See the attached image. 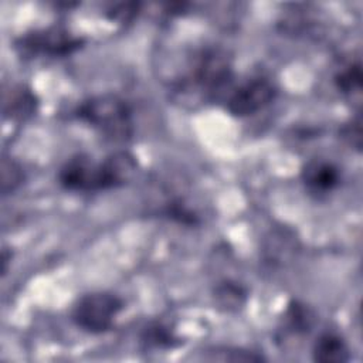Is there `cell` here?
Instances as JSON below:
<instances>
[{
    "label": "cell",
    "instance_id": "6da1fadb",
    "mask_svg": "<svg viewBox=\"0 0 363 363\" xmlns=\"http://www.w3.org/2000/svg\"><path fill=\"white\" fill-rule=\"evenodd\" d=\"M233 79L230 54L218 47H206L193 57L187 74L176 84L174 92L179 96H193V101L213 102L230 92Z\"/></svg>",
    "mask_w": 363,
    "mask_h": 363
},
{
    "label": "cell",
    "instance_id": "7a4b0ae2",
    "mask_svg": "<svg viewBox=\"0 0 363 363\" xmlns=\"http://www.w3.org/2000/svg\"><path fill=\"white\" fill-rule=\"evenodd\" d=\"M74 116L109 142L123 143L133 135L132 108L113 94L95 95L81 101L74 109Z\"/></svg>",
    "mask_w": 363,
    "mask_h": 363
},
{
    "label": "cell",
    "instance_id": "3957f363",
    "mask_svg": "<svg viewBox=\"0 0 363 363\" xmlns=\"http://www.w3.org/2000/svg\"><path fill=\"white\" fill-rule=\"evenodd\" d=\"M123 301L111 292H91L79 296L71 308V320L84 332L99 335L112 329Z\"/></svg>",
    "mask_w": 363,
    "mask_h": 363
},
{
    "label": "cell",
    "instance_id": "277c9868",
    "mask_svg": "<svg viewBox=\"0 0 363 363\" xmlns=\"http://www.w3.org/2000/svg\"><path fill=\"white\" fill-rule=\"evenodd\" d=\"M84 43L82 37L74 35L62 27L52 26L23 34L16 41V50L24 58H62L78 51Z\"/></svg>",
    "mask_w": 363,
    "mask_h": 363
},
{
    "label": "cell",
    "instance_id": "5b68a950",
    "mask_svg": "<svg viewBox=\"0 0 363 363\" xmlns=\"http://www.w3.org/2000/svg\"><path fill=\"white\" fill-rule=\"evenodd\" d=\"M57 180L64 190L75 193L108 190L102 160L95 162L88 153H75L69 156L58 169Z\"/></svg>",
    "mask_w": 363,
    "mask_h": 363
},
{
    "label": "cell",
    "instance_id": "8992f818",
    "mask_svg": "<svg viewBox=\"0 0 363 363\" xmlns=\"http://www.w3.org/2000/svg\"><path fill=\"white\" fill-rule=\"evenodd\" d=\"M275 84L267 77H252L238 86L231 88L224 104L230 115L245 118L267 108L277 96Z\"/></svg>",
    "mask_w": 363,
    "mask_h": 363
},
{
    "label": "cell",
    "instance_id": "52a82bcc",
    "mask_svg": "<svg viewBox=\"0 0 363 363\" xmlns=\"http://www.w3.org/2000/svg\"><path fill=\"white\" fill-rule=\"evenodd\" d=\"M299 250L301 242L294 230L285 225L272 227L262 240L261 261L268 269L277 271L289 265Z\"/></svg>",
    "mask_w": 363,
    "mask_h": 363
},
{
    "label": "cell",
    "instance_id": "ba28073f",
    "mask_svg": "<svg viewBox=\"0 0 363 363\" xmlns=\"http://www.w3.org/2000/svg\"><path fill=\"white\" fill-rule=\"evenodd\" d=\"M301 182L309 196L315 199H325L340 186L342 172L332 160L313 157L302 166Z\"/></svg>",
    "mask_w": 363,
    "mask_h": 363
},
{
    "label": "cell",
    "instance_id": "9c48e42d",
    "mask_svg": "<svg viewBox=\"0 0 363 363\" xmlns=\"http://www.w3.org/2000/svg\"><path fill=\"white\" fill-rule=\"evenodd\" d=\"M316 323V313L311 306L301 301H291L282 315L279 332L282 337L305 336Z\"/></svg>",
    "mask_w": 363,
    "mask_h": 363
},
{
    "label": "cell",
    "instance_id": "30bf717a",
    "mask_svg": "<svg viewBox=\"0 0 363 363\" xmlns=\"http://www.w3.org/2000/svg\"><path fill=\"white\" fill-rule=\"evenodd\" d=\"M109 190L126 186L138 172V160L128 150H116L102 160Z\"/></svg>",
    "mask_w": 363,
    "mask_h": 363
},
{
    "label": "cell",
    "instance_id": "8fae6325",
    "mask_svg": "<svg viewBox=\"0 0 363 363\" xmlns=\"http://www.w3.org/2000/svg\"><path fill=\"white\" fill-rule=\"evenodd\" d=\"M312 357L320 363H345L350 360V349L339 333L328 330L313 342Z\"/></svg>",
    "mask_w": 363,
    "mask_h": 363
},
{
    "label": "cell",
    "instance_id": "7c38bea8",
    "mask_svg": "<svg viewBox=\"0 0 363 363\" xmlns=\"http://www.w3.org/2000/svg\"><path fill=\"white\" fill-rule=\"evenodd\" d=\"M37 105V96L30 88L24 85L13 86L4 95V116L14 121H24L33 116Z\"/></svg>",
    "mask_w": 363,
    "mask_h": 363
},
{
    "label": "cell",
    "instance_id": "4fadbf2b",
    "mask_svg": "<svg viewBox=\"0 0 363 363\" xmlns=\"http://www.w3.org/2000/svg\"><path fill=\"white\" fill-rule=\"evenodd\" d=\"M247 298V288L233 279H224L213 289V301L216 308L225 313L238 312L245 305Z\"/></svg>",
    "mask_w": 363,
    "mask_h": 363
},
{
    "label": "cell",
    "instance_id": "5bb4252c",
    "mask_svg": "<svg viewBox=\"0 0 363 363\" xmlns=\"http://www.w3.org/2000/svg\"><path fill=\"white\" fill-rule=\"evenodd\" d=\"M139 342L145 350H167L179 346L180 337L176 336L169 325L160 320H153L142 328Z\"/></svg>",
    "mask_w": 363,
    "mask_h": 363
},
{
    "label": "cell",
    "instance_id": "9a60e30c",
    "mask_svg": "<svg viewBox=\"0 0 363 363\" xmlns=\"http://www.w3.org/2000/svg\"><path fill=\"white\" fill-rule=\"evenodd\" d=\"M362 79L363 72L360 61H347L342 64L333 75V84L336 89L352 101L360 99Z\"/></svg>",
    "mask_w": 363,
    "mask_h": 363
},
{
    "label": "cell",
    "instance_id": "2e32d148",
    "mask_svg": "<svg viewBox=\"0 0 363 363\" xmlns=\"http://www.w3.org/2000/svg\"><path fill=\"white\" fill-rule=\"evenodd\" d=\"M162 214L166 218L186 227H193L200 224L199 214L193 208H190L183 199H179V197L167 201L162 210Z\"/></svg>",
    "mask_w": 363,
    "mask_h": 363
},
{
    "label": "cell",
    "instance_id": "e0dca14e",
    "mask_svg": "<svg viewBox=\"0 0 363 363\" xmlns=\"http://www.w3.org/2000/svg\"><path fill=\"white\" fill-rule=\"evenodd\" d=\"M140 7L142 4L139 1L112 3L105 10V17L116 24H128L138 17Z\"/></svg>",
    "mask_w": 363,
    "mask_h": 363
},
{
    "label": "cell",
    "instance_id": "ac0fdd59",
    "mask_svg": "<svg viewBox=\"0 0 363 363\" xmlns=\"http://www.w3.org/2000/svg\"><path fill=\"white\" fill-rule=\"evenodd\" d=\"M24 180V172L21 166L13 159L4 157L1 162V190L7 196L13 193Z\"/></svg>",
    "mask_w": 363,
    "mask_h": 363
},
{
    "label": "cell",
    "instance_id": "d6986e66",
    "mask_svg": "<svg viewBox=\"0 0 363 363\" xmlns=\"http://www.w3.org/2000/svg\"><path fill=\"white\" fill-rule=\"evenodd\" d=\"M340 138L350 147L360 150L362 147V122L360 118H353L340 128Z\"/></svg>",
    "mask_w": 363,
    "mask_h": 363
}]
</instances>
